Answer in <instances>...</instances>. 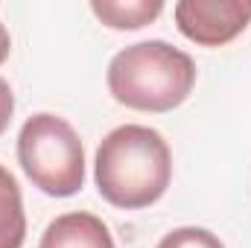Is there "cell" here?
<instances>
[{"label": "cell", "instance_id": "obj_1", "mask_svg": "<svg viewBox=\"0 0 251 248\" xmlns=\"http://www.w3.org/2000/svg\"><path fill=\"white\" fill-rule=\"evenodd\" d=\"M173 175V155L161 131L126 123L108 131L97 149L94 181L100 196L120 210H143L155 204Z\"/></svg>", "mask_w": 251, "mask_h": 248}, {"label": "cell", "instance_id": "obj_2", "mask_svg": "<svg viewBox=\"0 0 251 248\" xmlns=\"http://www.w3.org/2000/svg\"><path fill=\"white\" fill-rule=\"evenodd\" d=\"M196 85V64L167 41H140L120 50L108 64L111 97L134 111L164 114L178 108Z\"/></svg>", "mask_w": 251, "mask_h": 248}, {"label": "cell", "instance_id": "obj_3", "mask_svg": "<svg viewBox=\"0 0 251 248\" xmlns=\"http://www.w3.org/2000/svg\"><path fill=\"white\" fill-rule=\"evenodd\" d=\"M18 161L47 196L67 198L85 184V149L76 128L56 114H32L18 134Z\"/></svg>", "mask_w": 251, "mask_h": 248}, {"label": "cell", "instance_id": "obj_4", "mask_svg": "<svg viewBox=\"0 0 251 248\" xmlns=\"http://www.w3.org/2000/svg\"><path fill=\"white\" fill-rule=\"evenodd\" d=\"M173 15L193 44L222 47L251 24V0H181Z\"/></svg>", "mask_w": 251, "mask_h": 248}, {"label": "cell", "instance_id": "obj_5", "mask_svg": "<svg viewBox=\"0 0 251 248\" xmlns=\"http://www.w3.org/2000/svg\"><path fill=\"white\" fill-rule=\"evenodd\" d=\"M38 248H114L108 225L85 210L56 216L41 234Z\"/></svg>", "mask_w": 251, "mask_h": 248}, {"label": "cell", "instance_id": "obj_6", "mask_svg": "<svg viewBox=\"0 0 251 248\" xmlns=\"http://www.w3.org/2000/svg\"><path fill=\"white\" fill-rule=\"evenodd\" d=\"M26 240V216L21 187L15 175L0 164V248H21Z\"/></svg>", "mask_w": 251, "mask_h": 248}, {"label": "cell", "instance_id": "obj_7", "mask_svg": "<svg viewBox=\"0 0 251 248\" xmlns=\"http://www.w3.org/2000/svg\"><path fill=\"white\" fill-rule=\"evenodd\" d=\"M91 12L111 29H140L164 12V3L161 0H126V3L123 0H94Z\"/></svg>", "mask_w": 251, "mask_h": 248}, {"label": "cell", "instance_id": "obj_8", "mask_svg": "<svg viewBox=\"0 0 251 248\" xmlns=\"http://www.w3.org/2000/svg\"><path fill=\"white\" fill-rule=\"evenodd\" d=\"M155 248H225L222 240L204 228H176Z\"/></svg>", "mask_w": 251, "mask_h": 248}, {"label": "cell", "instance_id": "obj_9", "mask_svg": "<svg viewBox=\"0 0 251 248\" xmlns=\"http://www.w3.org/2000/svg\"><path fill=\"white\" fill-rule=\"evenodd\" d=\"M12 111H15V94H12L9 82L0 76V134L12 123Z\"/></svg>", "mask_w": 251, "mask_h": 248}, {"label": "cell", "instance_id": "obj_10", "mask_svg": "<svg viewBox=\"0 0 251 248\" xmlns=\"http://www.w3.org/2000/svg\"><path fill=\"white\" fill-rule=\"evenodd\" d=\"M9 53H12V38H9V29L0 24V64L9 59Z\"/></svg>", "mask_w": 251, "mask_h": 248}]
</instances>
